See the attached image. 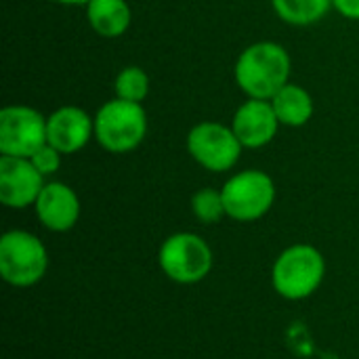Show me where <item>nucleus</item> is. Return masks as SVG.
Here are the masks:
<instances>
[{"instance_id":"1","label":"nucleus","mask_w":359,"mask_h":359,"mask_svg":"<svg viewBox=\"0 0 359 359\" xmlns=\"http://www.w3.org/2000/svg\"><path fill=\"white\" fill-rule=\"evenodd\" d=\"M290 55L280 42L261 40L246 46L233 67V78L248 99L269 101L290 82Z\"/></svg>"},{"instance_id":"2","label":"nucleus","mask_w":359,"mask_h":359,"mask_svg":"<svg viewBox=\"0 0 359 359\" xmlns=\"http://www.w3.org/2000/svg\"><path fill=\"white\" fill-rule=\"evenodd\" d=\"M324 255L311 244H292L280 252L271 267V284L286 301H303L311 297L324 282Z\"/></svg>"},{"instance_id":"3","label":"nucleus","mask_w":359,"mask_h":359,"mask_svg":"<svg viewBox=\"0 0 359 359\" xmlns=\"http://www.w3.org/2000/svg\"><path fill=\"white\" fill-rule=\"evenodd\" d=\"M147 135V111L143 103L124 99L105 101L95 114V141L109 154L135 151Z\"/></svg>"},{"instance_id":"4","label":"nucleus","mask_w":359,"mask_h":359,"mask_svg":"<svg viewBox=\"0 0 359 359\" xmlns=\"http://www.w3.org/2000/svg\"><path fill=\"white\" fill-rule=\"evenodd\" d=\"M48 271V252L42 240L23 229H11L0 238V276L15 288L38 284Z\"/></svg>"},{"instance_id":"5","label":"nucleus","mask_w":359,"mask_h":359,"mask_svg":"<svg viewBox=\"0 0 359 359\" xmlns=\"http://www.w3.org/2000/svg\"><path fill=\"white\" fill-rule=\"evenodd\" d=\"M164 276L177 284L191 286L202 282L212 269V250L204 238L189 231L168 236L158 252Z\"/></svg>"},{"instance_id":"6","label":"nucleus","mask_w":359,"mask_h":359,"mask_svg":"<svg viewBox=\"0 0 359 359\" xmlns=\"http://www.w3.org/2000/svg\"><path fill=\"white\" fill-rule=\"evenodd\" d=\"M225 212L240 223H252L263 219L276 202L273 179L257 168L236 172L221 187Z\"/></svg>"},{"instance_id":"7","label":"nucleus","mask_w":359,"mask_h":359,"mask_svg":"<svg viewBox=\"0 0 359 359\" xmlns=\"http://www.w3.org/2000/svg\"><path fill=\"white\" fill-rule=\"evenodd\" d=\"M187 151L189 156L206 170L210 172H227L231 170L240 156H242V143L236 137L231 126L206 120L196 124L187 133Z\"/></svg>"},{"instance_id":"8","label":"nucleus","mask_w":359,"mask_h":359,"mask_svg":"<svg viewBox=\"0 0 359 359\" xmlns=\"http://www.w3.org/2000/svg\"><path fill=\"white\" fill-rule=\"evenodd\" d=\"M46 143V116L29 105L0 109V156L32 158Z\"/></svg>"},{"instance_id":"9","label":"nucleus","mask_w":359,"mask_h":359,"mask_svg":"<svg viewBox=\"0 0 359 359\" xmlns=\"http://www.w3.org/2000/svg\"><path fill=\"white\" fill-rule=\"evenodd\" d=\"M44 185V177L29 158L0 156V202L6 208L21 210L34 206Z\"/></svg>"},{"instance_id":"10","label":"nucleus","mask_w":359,"mask_h":359,"mask_svg":"<svg viewBox=\"0 0 359 359\" xmlns=\"http://www.w3.org/2000/svg\"><path fill=\"white\" fill-rule=\"evenodd\" d=\"M95 139V116L78 105H63L46 116V143L63 156L76 154Z\"/></svg>"},{"instance_id":"11","label":"nucleus","mask_w":359,"mask_h":359,"mask_svg":"<svg viewBox=\"0 0 359 359\" xmlns=\"http://www.w3.org/2000/svg\"><path fill=\"white\" fill-rule=\"evenodd\" d=\"M229 126L233 128L244 149H259L276 139L282 124L273 111L271 101L248 99L236 109Z\"/></svg>"},{"instance_id":"12","label":"nucleus","mask_w":359,"mask_h":359,"mask_svg":"<svg viewBox=\"0 0 359 359\" xmlns=\"http://www.w3.org/2000/svg\"><path fill=\"white\" fill-rule=\"evenodd\" d=\"M36 217L38 221L55 233H63L69 231L78 219H80V200L78 194L61 181H48L36 204H34Z\"/></svg>"},{"instance_id":"13","label":"nucleus","mask_w":359,"mask_h":359,"mask_svg":"<svg viewBox=\"0 0 359 359\" xmlns=\"http://www.w3.org/2000/svg\"><path fill=\"white\" fill-rule=\"evenodd\" d=\"M86 19L101 38H120L133 23V11L126 0H88Z\"/></svg>"},{"instance_id":"14","label":"nucleus","mask_w":359,"mask_h":359,"mask_svg":"<svg viewBox=\"0 0 359 359\" xmlns=\"http://www.w3.org/2000/svg\"><path fill=\"white\" fill-rule=\"evenodd\" d=\"M269 101L273 105V111H276L280 124L290 126V128L305 126L313 118V111H316L309 90H305L303 86L292 84V82L282 86Z\"/></svg>"},{"instance_id":"15","label":"nucleus","mask_w":359,"mask_h":359,"mask_svg":"<svg viewBox=\"0 0 359 359\" xmlns=\"http://www.w3.org/2000/svg\"><path fill=\"white\" fill-rule=\"evenodd\" d=\"M276 15L290 25H313L332 8V0H271Z\"/></svg>"},{"instance_id":"16","label":"nucleus","mask_w":359,"mask_h":359,"mask_svg":"<svg viewBox=\"0 0 359 359\" xmlns=\"http://www.w3.org/2000/svg\"><path fill=\"white\" fill-rule=\"evenodd\" d=\"M149 88H151L149 76L139 65H126L124 69L118 72L114 80L116 97L124 101H133V103H143L149 95Z\"/></svg>"},{"instance_id":"17","label":"nucleus","mask_w":359,"mask_h":359,"mask_svg":"<svg viewBox=\"0 0 359 359\" xmlns=\"http://www.w3.org/2000/svg\"><path fill=\"white\" fill-rule=\"evenodd\" d=\"M191 210L194 217L206 225L219 223L223 217H227L223 194L221 189H212V187H202L191 196Z\"/></svg>"},{"instance_id":"18","label":"nucleus","mask_w":359,"mask_h":359,"mask_svg":"<svg viewBox=\"0 0 359 359\" xmlns=\"http://www.w3.org/2000/svg\"><path fill=\"white\" fill-rule=\"evenodd\" d=\"M61 151L55 149L50 143H44L32 158L29 162L38 168V172L46 179V177H53L59 168H61Z\"/></svg>"},{"instance_id":"19","label":"nucleus","mask_w":359,"mask_h":359,"mask_svg":"<svg viewBox=\"0 0 359 359\" xmlns=\"http://www.w3.org/2000/svg\"><path fill=\"white\" fill-rule=\"evenodd\" d=\"M332 8H337L345 19L359 21V0H332Z\"/></svg>"},{"instance_id":"20","label":"nucleus","mask_w":359,"mask_h":359,"mask_svg":"<svg viewBox=\"0 0 359 359\" xmlns=\"http://www.w3.org/2000/svg\"><path fill=\"white\" fill-rule=\"evenodd\" d=\"M48 2L63 4V6H86V2H88V0H48Z\"/></svg>"}]
</instances>
